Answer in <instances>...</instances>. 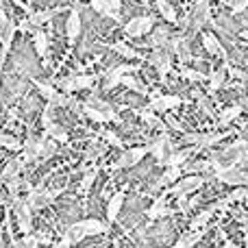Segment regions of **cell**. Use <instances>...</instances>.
<instances>
[{
	"label": "cell",
	"instance_id": "5",
	"mask_svg": "<svg viewBox=\"0 0 248 248\" xmlns=\"http://www.w3.org/2000/svg\"><path fill=\"white\" fill-rule=\"evenodd\" d=\"M133 70H137L135 63H128V65H116L113 70H109L107 77H105V90H111V87H116L118 83L122 81V77L126 72H133Z\"/></svg>",
	"mask_w": 248,
	"mask_h": 248
},
{
	"label": "cell",
	"instance_id": "22",
	"mask_svg": "<svg viewBox=\"0 0 248 248\" xmlns=\"http://www.w3.org/2000/svg\"><path fill=\"white\" fill-rule=\"evenodd\" d=\"M35 50H37V55H42V57L48 52V37L44 31H37V33H35Z\"/></svg>",
	"mask_w": 248,
	"mask_h": 248
},
{
	"label": "cell",
	"instance_id": "52",
	"mask_svg": "<svg viewBox=\"0 0 248 248\" xmlns=\"http://www.w3.org/2000/svg\"><path fill=\"white\" fill-rule=\"evenodd\" d=\"M141 2H146V0H141Z\"/></svg>",
	"mask_w": 248,
	"mask_h": 248
},
{
	"label": "cell",
	"instance_id": "4",
	"mask_svg": "<svg viewBox=\"0 0 248 248\" xmlns=\"http://www.w3.org/2000/svg\"><path fill=\"white\" fill-rule=\"evenodd\" d=\"M13 211H16V218L20 222L22 231L29 233L31 231V207L26 201H20V198H13Z\"/></svg>",
	"mask_w": 248,
	"mask_h": 248
},
{
	"label": "cell",
	"instance_id": "11",
	"mask_svg": "<svg viewBox=\"0 0 248 248\" xmlns=\"http://www.w3.org/2000/svg\"><path fill=\"white\" fill-rule=\"evenodd\" d=\"M65 29H68V39H70V42H77L78 35H81V29H83V24H81V13H78V9H74V11L70 13Z\"/></svg>",
	"mask_w": 248,
	"mask_h": 248
},
{
	"label": "cell",
	"instance_id": "16",
	"mask_svg": "<svg viewBox=\"0 0 248 248\" xmlns=\"http://www.w3.org/2000/svg\"><path fill=\"white\" fill-rule=\"evenodd\" d=\"M168 146H170V140H168V135H161L153 146H150L148 150L159 159V161H166V150H168Z\"/></svg>",
	"mask_w": 248,
	"mask_h": 248
},
{
	"label": "cell",
	"instance_id": "13",
	"mask_svg": "<svg viewBox=\"0 0 248 248\" xmlns=\"http://www.w3.org/2000/svg\"><path fill=\"white\" fill-rule=\"evenodd\" d=\"M92 9H94L98 16H107V17H113V20H120V13L113 11L109 0H92Z\"/></svg>",
	"mask_w": 248,
	"mask_h": 248
},
{
	"label": "cell",
	"instance_id": "12",
	"mask_svg": "<svg viewBox=\"0 0 248 248\" xmlns=\"http://www.w3.org/2000/svg\"><path fill=\"white\" fill-rule=\"evenodd\" d=\"M22 166H24V159H11V161L0 170V183H9L11 179H16L17 172L22 170Z\"/></svg>",
	"mask_w": 248,
	"mask_h": 248
},
{
	"label": "cell",
	"instance_id": "34",
	"mask_svg": "<svg viewBox=\"0 0 248 248\" xmlns=\"http://www.w3.org/2000/svg\"><path fill=\"white\" fill-rule=\"evenodd\" d=\"M70 100H72V98H70L68 94H55V98L50 100V105H52V107H68Z\"/></svg>",
	"mask_w": 248,
	"mask_h": 248
},
{
	"label": "cell",
	"instance_id": "21",
	"mask_svg": "<svg viewBox=\"0 0 248 248\" xmlns=\"http://www.w3.org/2000/svg\"><path fill=\"white\" fill-rule=\"evenodd\" d=\"M155 2H157L159 11H161V16L166 17L168 22H176V11H174V7H172L170 2H166V0H155Z\"/></svg>",
	"mask_w": 248,
	"mask_h": 248
},
{
	"label": "cell",
	"instance_id": "42",
	"mask_svg": "<svg viewBox=\"0 0 248 248\" xmlns=\"http://www.w3.org/2000/svg\"><path fill=\"white\" fill-rule=\"evenodd\" d=\"M107 140H109V144H113V146H122L120 144V137H118L116 133H111V131H107Z\"/></svg>",
	"mask_w": 248,
	"mask_h": 248
},
{
	"label": "cell",
	"instance_id": "35",
	"mask_svg": "<svg viewBox=\"0 0 248 248\" xmlns=\"http://www.w3.org/2000/svg\"><path fill=\"white\" fill-rule=\"evenodd\" d=\"M209 166H211L209 161H198V163H192V166H187L185 170H187V172H198V170L207 172V170H209Z\"/></svg>",
	"mask_w": 248,
	"mask_h": 248
},
{
	"label": "cell",
	"instance_id": "36",
	"mask_svg": "<svg viewBox=\"0 0 248 248\" xmlns=\"http://www.w3.org/2000/svg\"><path fill=\"white\" fill-rule=\"evenodd\" d=\"M20 185H22V181L17 179V176H16V179H11V181L7 183V187H9V192H11V196H13V198H17V192H20Z\"/></svg>",
	"mask_w": 248,
	"mask_h": 248
},
{
	"label": "cell",
	"instance_id": "19",
	"mask_svg": "<svg viewBox=\"0 0 248 248\" xmlns=\"http://www.w3.org/2000/svg\"><path fill=\"white\" fill-rule=\"evenodd\" d=\"M205 229H198V231H194V233H189L187 237H183V240H179V248H189V246H194V244H198L201 242V237H205Z\"/></svg>",
	"mask_w": 248,
	"mask_h": 248
},
{
	"label": "cell",
	"instance_id": "41",
	"mask_svg": "<svg viewBox=\"0 0 248 248\" xmlns=\"http://www.w3.org/2000/svg\"><path fill=\"white\" fill-rule=\"evenodd\" d=\"M246 7H248V0H235V2H233V11L235 13H242Z\"/></svg>",
	"mask_w": 248,
	"mask_h": 248
},
{
	"label": "cell",
	"instance_id": "17",
	"mask_svg": "<svg viewBox=\"0 0 248 248\" xmlns=\"http://www.w3.org/2000/svg\"><path fill=\"white\" fill-rule=\"evenodd\" d=\"M83 111L87 113V116L92 118V120H96V122H109V120H116V113L113 111H109V113H103V111H98V109H94V107H90V105H87L85 109H83Z\"/></svg>",
	"mask_w": 248,
	"mask_h": 248
},
{
	"label": "cell",
	"instance_id": "7",
	"mask_svg": "<svg viewBox=\"0 0 248 248\" xmlns=\"http://www.w3.org/2000/svg\"><path fill=\"white\" fill-rule=\"evenodd\" d=\"M218 179L222 181V183H229V185H248V172H242L233 166L231 170L220 172Z\"/></svg>",
	"mask_w": 248,
	"mask_h": 248
},
{
	"label": "cell",
	"instance_id": "26",
	"mask_svg": "<svg viewBox=\"0 0 248 248\" xmlns=\"http://www.w3.org/2000/svg\"><path fill=\"white\" fill-rule=\"evenodd\" d=\"M0 146H4V148L9 150H22V144L16 140V137L7 135V133H0Z\"/></svg>",
	"mask_w": 248,
	"mask_h": 248
},
{
	"label": "cell",
	"instance_id": "25",
	"mask_svg": "<svg viewBox=\"0 0 248 248\" xmlns=\"http://www.w3.org/2000/svg\"><path fill=\"white\" fill-rule=\"evenodd\" d=\"M161 216H168V209L163 207V201L159 198V201L148 209V220H157V218H161Z\"/></svg>",
	"mask_w": 248,
	"mask_h": 248
},
{
	"label": "cell",
	"instance_id": "46",
	"mask_svg": "<svg viewBox=\"0 0 248 248\" xmlns=\"http://www.w3.org/2000/svg\"><path fill=\"white\" fill-rule=\"evenodd\" d=\"M168 124H170V126H174V128H179V131H183V128H181V124L176 122V120H172L170 116H168Z\"/></svg>",
	"mask_w": 248,
	"mask_h": 248
},
{
	"label": "cell",
	"instance_id": "10",
	"mask_svg": "<svg viewBox=\"0 0 248 248\" xmlns=\"http://www.w3.org/2000/svg\"><path fill=\"white\" fill-rule=\"evenodd\" d=\"M202 187V176H187V179H183L176 187H172V194H179V196H183V194H189L194 192V189Z\"/></svg>",
	"mask_w": 248,
	"mask_h": 248
},
{
	"label": "cell",
	"instance_id": "3",
	"mask_svg": "<svg viewBox=\"0 0 248 248\" xmlns=\"http://www.w3.org/2000/svg\"><path fill=\"white\" fill-rule=\"evenodd\" d=\"M150 63L159 70V77L166 78V74L170 72V68H172V57L166 48H159V50H155L153 55H150Z\"/></svg>",
	"mask_w": 248,
	"mask_h": 248
},
{
	"label": "cell",
	"instance_id": "49",
	"mask_svg": "<svg viewBox=\"0 0 248 248\" xmlns=\"http://www.w3.org/2000/svg\"><path fill=\"white\" fill-rule=\"evenodd\" d=\"M242 35H244V37H246V39H248V31H244V33H242Z\"/></svg>",
	"mask_w": 248,
	"mask_h": 248
},
{
	"label": "cell",
	"instance_id": "8",
	"mask_svg": "<svg viewBox=\"0 0 248 248\" xmlns=\"http://www.w3.org/2000/svg\"><path fill=\"white\" fill-rule=\"evenodd\" d=\"M181 105V98H176V96H157L155 94L153 98H150V107L155 109V111H168V109H174Z\"/></svg>",
	"mask_w": 248,
	"mask_h": 248
},
{
	"label": "cell",
	"instance_id": "45",
	"mask_svg": "<svg viewBox=\"0 0 248 248\" xmlns=\"http://www.w3.org/2000/svg\"><path fill=\"white\" fill-rule=\"evenodd\" d=\"M109 4H111V9H113V11H120V4H122V0H109Z\"/></svg>",
	"mask_w": 248,
	"mask_h": 248
},
{
	"label": "cell",
	"instance_id": "50",
	"mask_svg": "<svg viewBox=\"0 0 248 248\" xmlns=\"http://www.w3.org/2000/svg\"><path fill=\"white\" fill-rule=\"evenodd\" d=\"M244 133H246V137H248V126H244Z\"/></svg>",
	"mask_w": 248,
	"mask_h": 248
},
{
	"label": "cell",
	"instance_id": "38",
	"mask_svg": "<svg viewBox=\"0 0 248 248\" xmlns=\"http://www.w3.org/2000/svg\"><path fill=\"white\" fill-rule=\"evenodd\" d=\"M183 77L185 78H189V81H205V74H201V72H194V70H183Z\"/></svg>",
	"mask_w": 248,
	"mask_h": 248
},
{
	"label": "cell",
	"instance_id": "31",
	"mask_svg": "<svg viewBox=\"0 0 248 248\" xmlns=\"http://www.w3.org/2000/svg\"><path fill=\"white\" fill-rule=\"evenodd\" d=\"M35 85L39 87V92H42V96H44V98H48V100H52V98H55V94H57V92L52 90V85H46V83H42V81H35Z\"/></svg>",
	"mask_w": 248,
	"mask_h": 248
},
{
	"label": "cell",
	"instance_id": "23",
	"mask_svg": "<svg viewBox=\"0 0 248 248\" xmlns=\"http://www.w3.org/2000/svg\"><path fill=\"white\" fill-rule=\"evenodd\" d=\"M187 155H189V150H179V153H174V155H170V157H166L168 168H179L181 163H185Z\"/></svg>",
	"mask_w": 248,
	"mask_h": 248
},
{
	"label": "cell",
	"instance_id": "39",
	"mask_svg": "<svg viewBox=\"0 0 248 248\" xmlns=\"http://www.w3.org/2000/svg\"><path fill=\"white\" fill-rule=\"evenodd\" d=\"M242 198H248V189H235V192L229 196V201H242Z\"/></svg>",
	"mask_w": 248,
	"mask_h": 248
},
{
	"label": "cell",
	"instance_id": "27",
	"mask_svg": "<svg viewBox=\"0 0 248 248\" xmlns=\"http://www.w3.org/2000/svg\"><path fill=\"white\" fill-rule=\"evenodd\" d=\"M224 68H227V65H224ZM224 68L220 70V72H214L211 74V78H209V90L211 92H218L220 87H224Z\"/></svg>",
	"mask_w": 248,
	"mask_h": 248
},
{
	"label": "cell",
	"instance_id": "40",
	"mask_svg": "<svg viewBox=\"0 0 248 248\" xmlns=\"http://www.w3.org/2000/svg\"><path fill=\"white\" fill-rule=\"evenodd\" d=\"M141 118H144V120L148 122V124H155V126H161V122H159L157 118H155L150 111H144V113H141Z\"/></svg>",
	"mask_w": 248,
	"mask_h": 248
},
{
	"label": "cell",
	"instance_id": "15",
	"mask_svg": "<svg viewBox=\"0 0 248 248\" xmlns=\"http://www.w3.org/2000/svg\"><path fill=\"white\" fill-rule=\"evenodd\" d=\"M202 46H205V50H209L211 55H222V57H227V52H224L222 44H220L218 39H216L214 35H209V33L202 35Z\"/></svg>",
	"mask_w": 248,
	"mask_h": 248
},
{
	"label": "cell",
	"instance_id": "24",
	"mask_svg": "<svg viewBox=\"0 0 248 248\" xmlns=\"http://www.w3.org/2000/svg\"><path fill=\"white\" fill-rule=\"evenodd\" d=\"M179 176H181V168H168V170L163 172V176L159 179V185H170V183H174Z\"/></svg>",
	"mask_w": 248,
	"mask_h": 248
},
{
	"label": "cell",
	"instance_id": "33",
	"mask_svg": "<svg viewBox=\"0 0 248 248\" xmlns=\"http://www.w3.org/2000/svg\"><path fill=\"white\" fill-rule=\"evenodd\" d=\"M120 83H124L126 87H131V90L137 92V94H140V92H144V85H141V83H137V78H133V77H122Z\"/></svg>",
	"mask_w": 248,
	"mask_h": 248
},
{
	"label": "cell",
	"instance_id": "29",
	"mask_svg": "<svg viewBox=\"0 0 248 248\" xmlns=\"http://www.w3.org/2000/svg\"><path fill=\"white\" fill-rule=\"evenodd\" d=\"M116 52H118V55H122V57H128V59H137V57H140V55H137V50H133V48H128L126 46V44H116Z\"/></svg>",
	"mask_w": 248,
	"mask_h": 248
},
{
	"label": "cell",
	"instance_id": "14",
	"mask_svg": "<svg viewBox=\"0 0 248 248\" xmlns=\"http://www.w3.org/2000/svg\"><path fill=\"white\" fill-rule=\"evenodd\" d=\"M122 202H124V194H113L111 196V201H109V205H107L109 222H116L118 214H120V209H122Z\"/></svg>",
	"mask_w": 248,
	"mask_h": 248
},
{
	"label": "cell",
	"instance_id": "1",
	"mask_svg": "<svg viewBox=\"0 0 248 248\" xmlns=\"http://www.w3.org/2000/svg\"><path fill=\"white\" fill-rule=\"evenodd\" d=\"M107 231V227H105L103 222H98V220H81V222H72L68 227V231H65V235L74 242L83 240V237L87 235H98V233Z\"/></svg>",
	"mask_w": 248,
	"mask_h": 248
},
{
	"label": "cell",
	"instance_id": "18",
	"mask_svg": "<svg viewBox=\"0 0 248 248\" xmlns=\"http://www.w3.org/2000/svg\"><path fill=\"white\" fill-rule=\"evenodd\" d=\"M46 133L52 137V140H57V141H68V131H65L61 124H48L46 126Z\"/></svg>",
	"mask_w": 248,
	"mask_h": 248
},
{
	"label": "cell",
	"instance_id": "47",
	"mask_svg": "<svg viewBox=\"0 0 248 248\" xmlns=\"http://www.w3.org/2000/svg\"><path fill=\"white\" fill-rule=\"evenodd\" d=\"M224 248H237V246L233 244V242H227V244H224Z\"/></svg>",
	"mask_w": 248,
	"mask_h": 248
},
{
	"label": "cell",
	"instance_id": "28",
	"mask_svg": "<svg viewBox=\"0 0 248 248\" xmlns=\"http://www.w3.org/2000/svg\"><path fill=\"white\" fill-rule=\"evenodd\" d=\"M240 113H242V107H231V109H227V111L222 113V118H220V124H222V126H227V124L235 120Z\"/></svg>",
	"mask_w": 248,
	"mask_h": 248
},
{
	"label": "cell",
	"instance_id": "2",
	"mask_svg": "<svg viewBox=\"0 0 248 248\" xmlns=\"http://www.w3.org/2000/svg\"><path fill=\"white\" fill-rule=\"evenodd\" d=\"M155 26V20L150 16H144V17H133L131 22L126 24V35L128 37H140V35L148 33L150 29Z\"/></svg>",
	"mask_w": 248,
	"mask_h": 248
},
{
	"label": "cell",
	"instance_id": "44",
	"mask_svg": "<svg viewBox=\"0 0 248 248\" xmlns=\"http://www.w3.org/2000/svg\"><path fill=\"white\" fill-rule=\"evenodd\" d=\"M90 50H92V52H98V55H103V52L107 50V48H105L103 44H92V48H90Z\"/></svg>",
	"mask_w": 248,
	"mask_h": 248
},
{
	"label": "cell",
	"instance_id": "48",
	"mask_svg": "<svg viewBox=\"0 0 248 248\" xmlns=\"http://www.w3.org/2000/svg\"><path fill=\"white\" fill-rule=\"evenodd\" d=\"M0 248H4V240H2V235H0Z\"/></svg>",
	"mask_w": 248,
	"mask_h": 248
},
{
	"label": "cell",
	"instance_id": "37",
	"mask_svg": "<svg viewBox=\"0 0 248 248\" xmlns=\"http://www.w3.org/2000/svg\"><path fill=\"white\" fill-rule=\"evenodd\" d=\"M96 176H98V172H90V174L83 176V181H81V189H83V192H85V189H90V185L94 183Z\"/></svg>",
	"mask_w": 248,
	"mask_h": 248
},
{
	"label": "cell",
	"instance_id": "6",
	"mask_svg": "<svg viewBox=\"0 0 248 248\" xmlns=\"http://www.w3.org/2000/svg\"><path fill=\"white\" fill-rule=\"evenodd\" d=\"M146 150H148V148H133V150H124L122 157L116 161V166H118V168H133L137 161H141V159H144Z\"/></svg>",
	"mask_w": 248,
	"mask_h": 248
},
{
	"label": "cell",
	"instance_id": "30",
	"mask_svg": "<svg viewBox=\"0 0 248 248\" xmlns=\"http://www.w3.org/2000/svg\"><path fill=\"white\" fill-rule=\"evenodd\" d=\"M52 155H55V144H52V141H46V140H44L42 146H39V157L48 159V157H52Z\"/></svg>",
	"mask_w": 248,
	"mask_h": 248
},
{
	"label": "cell",
	"instance_id": "51",
	"mask_svg": "<svg viewBox=\"0 0 248 248\" xmlns=\"http://www.w3.org/2000/svg\"><path fill=\"white\" fill-rule=\"evenodd\" d=\"M0 214H2V205H0Z\"/></svg>",
	"mask_w": 248,
	"mask_h": 248
},
{
	"label": "cell",
	"instance_id": "43",
	"mask_svg": "<svg viewBox=\"0 0 248 248\" xmlns=\"http://www.w3.org/2000/svg\"><path fill=\"white\" fill-rule=\"evenodd\" d=\"M96 155H103V146L92 144V148H90V153H87V157H96Z\"/></svg>",
	"mask_w": 248,
	"mask_h": 248
},
{
	"label": "cell",
	"instance_id": "32",
	"mask_svg": "<svg viewBox=\"0 0 248 248\" xmlns=\"http://www.w3.org/2000/svg\"><path fill=\"white\" fill-rule=\"evenodd\" d=\"M37 244H39V237L26 235L22 242H16V248H37Z\"/></svg>",
	"mask_w": 248,
	"mask_h": 248
},
{
	"label": "cell",
	"instance_id": "20",
	"mask_svg": "<svg viewBox=\"0 0 248 248\" xmlns=\"http://www.w3.org/2000/svg\"><path fill=\"white\" fill-rule=\"evenodd\" d=\"M52 16H55V11H35V13H31L29 16V22H31L33 29H37V26H42L44 22L50 20Z\"/></svg>",
	"mask_w": 248,
	"mask_h": 248
},
{
	"label": "cell",
	"instance_id": "9",
	"mask_svg": "<svg viewBox=\"0 0 248 248\" xmlns=\"http://www.w3.org/2000/svg\"><path fill=\"white\" fill-rule=\"evenodd\" d=\"M96 78L94 77H74V78H63L61 81V87L63 92H74V90H85V87H92Z\"/></svg>",
	"mask_w": 248,
	"mask_h": 248
}]
</instances>
